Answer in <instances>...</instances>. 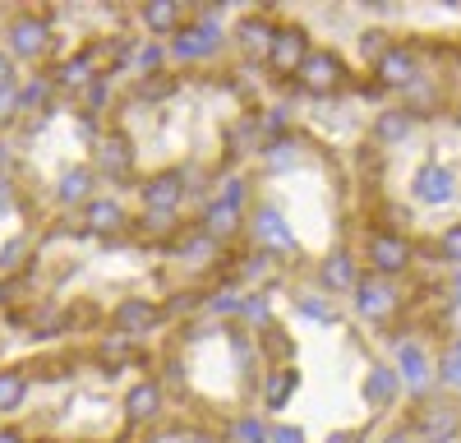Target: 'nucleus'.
I'll return each mask as SVG.
<instances>
[{"label":"nucleus","instance_id":"aec40b11","mask_svg":"<svg viewBox=\"0 0 461 443\" xmlns=\"http://www.w3.org/2000/svg\"><path fill=\"white\" fill-rule=\"evenodd\" d=\"M295 388H300L295 360H291V365H267L263 375H258V411H267V416L286 411V402L295 397Z\"/></svg>","mask_w":461,"mask_h":443},{"label":"nucleus","instance_id":"393cba45","mask_svg":"<svg viewBox=\"0 0 461 443\" xmlns=\"http://www.w3.org/2000/svg\"><path fill=\"white\" fill-rule=\"evenodd\" d=\"M167 69H176L167 42L139 37V42H134V56H130V74H134V79H152V74H167Z\"/></svg>","mask_w":461,"mask_h":443},{"label":"nucleus","instance_id":"4be33fe9","mask_svg":"<svg viewBox=\"0 0 461 443\" xmlns=\"http://www.w3.org/2000/svg\"><path fill=\"white\" fill-rule=\"evenodd\" d=\"M415 130V116L406 106H383L378 116L369 121V143L378 148V153H388V148H402Z\"/></svg>","mask_w":461,"mask_h":443},{"label":"nucleus","instance_id":"2eb2a0df","mask_svg":"<svg viewBox=\"0 0 461 443\" xmlns=\"http://www.w3.org/2000/svg\"><path fill=\"white\" fill-rule=\"evenodd\" d=\"M369 79H374L383 93H406V88H415L420 79H425V69H420V56H415V47H406V42H393L388 51H383V56L369 65Z\"/></svg>","mask_w":461,"mask_h":443},{"label":"nucleus","instance_id":"f257e3e1","mask_svg":"<svg viewBox=\"0 0 461 443\" xmlns=\"http://www.w3.org/2000/svg\"><path fill=\"white\" fill-rule=\"evenodd\" d=\"M230 47V32L221 28V14L217 10H189V19L167 37V51H171V65L180 69H199V65H217Z\"/></svg>","mask_w":461,"mask_h":443},{"label":"nucleus","instance_id":"f8f14e48","mask_svg":"<svg viewBox=\"0 0 461 443\" xmlns=\"http://www.w3.org/2000/svg\"><path fill=\"white\" fill-rule=\"evenodd\" d=\"M360 277H365V264H360V254H356L351 245L328 249L319 264H314V286L328 295V301H337V295H351Z\"/></svg>","mask_w":461,"mask_h":443},{"label":"nucleus","instance_id":"a211bd4d","mask_svg":"<svg viewBox=\"0 0 461 443\" xmlns=\"http://www.w3.org/2000/svg\"><path fill=\"white\" fill-rule=\"evenodd\" d=\"M273 32H277V14L273 10H249V14H240V23L230 28V42H236V51H240V60H258L263 65V56H267V47H273Z\"/></svg>","mask_w":461,"mask_h":443},{"label":"nucleus","instance_id":"e433bc0d","mask_svg":"<svg viewBox=\"0 0 461 443\" xmlns=\"http://www.w3.org/2000/svg\"><path fill=\"white\" fill-rule=\"evenodd\" d=\"M0 443H32L23 429H14V425H0Z\"/></svg>","mask_w":461,"mask_h":443},{"label":"nucleus","instance_id":"f704fd0d","mask_svg":"<svg viewBox=\"0 0 461 443\" xmlns=\"http://www.w3.org/2000/svg\"><path fill=\"white\" fill-rule=\"evenodd\" d=\"M328 443H365V429H337L328 434Z\"/></svg>","mask_w":461,"mask_h":443},{"label":"nucleus","instance_id":"cd10ccee","mask_svg":"<svg viewBox=\"0 0 461 443\" xmlns=\"http://www.w3.org/2000/svg\"><path fill=\"white\" fill-rule=\"evenodd\" d=\"M221 443H267V420L258 411H240L221 425Z\"/></svg>","mask_w":461,"mask_h":443},{"label":"nucleus","instance_id":"0eeeda50","mask_svg":"<svg viewBox=\"0 0 461 443\" xmlns=\"http://www.w3.org/2000/svg\"><path fill=\"white\" fill-rule=\"evenodd\" d=\"M346 301H351L356 319H365L369 328H393V319L406 310V295L397 291V282H383V277H374V273H365Z\"/></svg>","mask_w":461,"mask_h":443},{"label":"nucleus","instance_id":"ddd939ff","mask_svg":"<svg viewBox=\"0 0 461 443\" xmlns=\"http://www.w3.org/2000/svg\"><path fill=\"white\" fill-rule=\"evenodd\" d=\"M130 222H134V212L125 208V199L121 194H106V190H97V199H88L84 208H79V227H84V236H102V240H125L130 236Z\"/></svg>","mask_w":461,"mask_h":443},{"label":"nucleus","instance_id":"4c0bfd02","mask_svg":"<svg viewBox=\"0 0 461 443\" xmlns=\"http://www.w3.org/2000/svg\"><path fill=\"white\" fill-rule=\"evenodd\" d=\"M452 305H461V268H456V277H452Z\"/></svg>","mask_w":461,"mask_h":443},{"label":"nucleus","instance_id":"2f4dec72","mask_svg":"<svg viewBox=\"0 0 461 443\" xmlns=\"http://www.w3.org/2000/svg\"><path fill=\"white\" fill-rule=\"evenodd\" d=\"M388 47H393V32H383V28H365V32H360V56H365L369 65L388 51Z\"/></svg>","mask_w":461,"mask_h":443},{"label":"nucleus","instance_id":"58836bf2","mask_svg":"<svg viewBox=\"0 0 461 443\" xmlns=\"http://www.w3.org/2000/svg\"><path fill=\"white\" fill-rule=\"evenodd\" d=\"M452 116H456V125H461V102H456V111H452Z\"/></svg>","mask_w":461,"mask_h":443},{"label":"nucleus","instance_id":"b1692460","mask_svg":"<svg viewBox=\"0 0 461 443\" xmlns=\"http://www.w3.org/2000/svg\"><path fill=\"white\" fill-rule=\"evenodd\" d=\"M365 402H369V411H393V406L402 402V379H397L393 365H369V375H365Z\"/></svg>","mask_w":461,"mask_h":443},{"label":"nucleus","instance_id":"f03ea898","mask_svg":"<svg viewBox=\"0 0 461 443\" xmlns=\"http://www.w3.org/2000/svg\"><path fill=\"white\" fill-rule=\"evenodd\" d=\"M360 74L346 65V56L337 47H319L300 60V69L291 74V84H282V93L295 102V97H337V93H351V84Z\"/></svg>","mask_w":461,"mask_h":443},{"label":"nucleus","instance_id":"dca6fc26","mask_svg":"<svg viewBox=\"0 0 461 443\" xmlns=\"http://www.w3.org/2000/svg\"><path fill=\"white\" fill-rule=\"evenodd\" d=\"M397 379H402V393H411L415 402L429 397V384H434V356L420 338H397Z\"/></svg>","mask_w":461,"mask_h":443},{"label":"nucleus","instance_id":"9d476101","mask_svg":"<svg viewBox=\"0 0 461 443\" xmlns=\"http://www.w3.org/2000/svg\"><path fill=\"white\" fill-rule=\"evenodd\" d=\"M47 74H51V84H56V93H60L65 102H79V97L102 79V65H97L93 47L84 42V47H74V51L56 56V60L47 65Z\"/></svg>","mask_w":461,"mask_h":443},{"label":"nucleus","instance_id":"c9c22d12","mask_svg":"<svg viewBox=\"0 0 461 443\" xmlns=\"http://www.w3.org/2000/svg\"><path fill=\"white\" fill-rule=\"evenodd\" d=\"M378 443H415V438H411V429H406V425H393V429L383 434Z\"/></svg>","mask_w":461,"mask_h":443},{"label":"nucleus","instance_id":"7ed1b4c3","mask_svg":"<svg viewBox=\"0 0 461 443\" xmlns=\"http://www.w3.org/2000/svg\"><path fill=\"white\" fill-rule=\"evenodd\" d=\"M0 47H5V56L14 65H47V56L60 47L56 42V28H51V14H37V10H19L5 19V28H0Z\"/></svg>","mask_w":461,"mask_h":443},{"label":"nucleus","instance_id":"6e6552de","mask_svg":"<svg viewBox=\"0 0 461 443\" xmlns=\"http://www.w3.org/2000/svg\"><path fill=\"white\" fill-rule=\"evenodd\" d=\"M415 443H456L461 438V406L452 397H425L415 411L402 420Z\"/></svg>","mask_w":461,"mask_h":443},{"label":"nucleus","instance_id":"a878e982","mask_svg":"<svg viewBox=\"0 0 461 443\" xmlns=\"http://www.w3.org/2000/svg\"><path fill=\"white\" fill-rule=\"evenodd\" d=\"M32 397V379H28V369H0V416H14L23 411Z\"/></svg>","mask_w":461,"mask_h":443},{"label":"nucleus","instance_id":"473e14b6","mask_svg":"<svg viewBox=\"0 0 461 443\" xmlns=\"http://www.w3.org/2000/svg\"><path fill=\"white\" fill-rule=\"evenodd\" d=\"M267 443H304L300 425H267Z\"/></svg>","mask_w":461,"mask_h":443},{"label":"nucleus","instance_id":"39448f33","mask_svg":"<svg viewBox=\"0 0 461 443\" xmlns=\"http://www.w3.org/2000/svg\"><path fill=\"white\" fill-rule=\"evenodd\" d=\"M360 264H365V273H374L383 282H397L415 268V240L402 227H374L360 245Z\"/></svg>","mask_w":461,"mask_h":443},{"label":"nucleus","instance_id":"9b49d317","mask_svg":"<svg viewBox=\"0 0 461 443\" xmlns=\"http://www.w3.org/2000/svg\"><path fill=\"white\" fill-rule=\"evenodd\" d=\"M167 402H171V393L162 388V379H158V375H139V379L130 384V393L121 397L125 429H152V425H162Z\"/></svg>","mask_w":461,"mask_h":443},{"label":"nucleus","instance_id":"6ab92c4d","mask_svg":"<svg viewBox=\"0 0 461 443\" xmlns=\"http://www.w3.org/2000/svg\"><path fill=\"white\" fill-rule=\"evenodd\" d=\"M411 199L425 203V208L452 203L456 199V171L443 167V162H425V167L415 171V180H411Z\"/></svg>","mask_w":461,"mask_h":443},{"label":"nucleus","instance_id":"5701e85b","mask_svg":"<svg viewBox=\"0 0 461 443\" xmlns=\"http://www.w3.org/2000/svg\"><path fill=\"white\" fill-rule=\"evenodd\" d=\"M97 176H93V167L88 162H79V167H69L65 176H60V185H56V208L60 212H79L88 199H97Z\"/></svg>","mask_w":461,"mask_h":443},{"label":"nucleus","instance_id":"bb28decb","mask_svg":"<svg viewBox=\"0 0 461 443\" xmlns=\"http://www.w3.org/2000/svg\"><path fill=\"white\" fill-rule=\"evenodd\" d=\"M291 305H295V314H300V319H310V323H323V328H332V323L341 319L337 301H328L323 291H295V295H291Z\"/></svg>","mask_w":461,"mask_h":443},{"label":"nucleus","instance_id":"412c9836","mask_svg":"<svg viewBox=\"0 0 461 443\" xmlns=\"http://www.w3.org/2000/svg\"><path fill=\"white\" fill-rule=\"evenodd\" d=\"M185 19H189V10L176 5V0H148V5L134 10V23L143 28L139 37H152V42H167V37H171Z\"/></svg>","mask_w":461,"mask_h":443},{"label":"nucleus","instance_id":"1a4fd4ad","mask_svg":"<svg viewBox=\"0 0 461 443\" xmlns=\"http://www.w3.org/2000/svg\"><path fill=\"white\" fill-rule=\"evenodd\" d=\"M314 51V42H310V28L304 23H277V32H273V47H267V56H263V74L273 84H291V74L300 69V60Z\"/></svg>","mask_w":461,"mask_h":443},{"label":"nucleus","instance_id":"20e7f679","mask_svg":"<svg viewBox=\"0 0 461 443\" xmlns=\"http://www.w3.org/2000/svg\"><path fill=\"white\" fill-rule=\"evenodd\" d=\"M88 167H93V176L102 185H111V190H130V185L139 180V148H134V139L125 134L121 121H115V125L106 121V130L93 139Z\"/></svg>","mask_w":461,"mask_h":443},{"label":"nucleus","instance_id":"c756f323","mask_svg":"<svg viewBox=\"0 0 461 443\" xmlns=\"http://www.w3.org/2000/svg\"><path fill=\"white\" fill-rule=\"evenodd\" d=\"M14 125H23V111H19V84L0 88V134H10Z\"/></svg>","mask_w":461,"mask_h":443},{"label":"nucleus","instance_id":"7c9ffc66","mask_svg":"<svg viewBox=\"0 0 461 443\" xmlns=\"http://www.w3.org/2000/svg\"><path fill=\"white\" fill-rule=\"evenodd\" d=\"M434 384H443V388H452V393H461V356H452V351H443V356L434 360Z\"/></svg>","mask_w":461,"mask_h":443},{"label":"nucleus","instance_id":"423d86ee","mask_svg":"<svg viewBox=\"0 0 461 443\" xmlns=\"http://www.w3.org/2000/svg\"><path fill=\"white\" fill-rule=\"evenodd\" d=\"M134 190H139V212H143V217L176 222V217H185V199H189V171H185V167L158 171V176L139 180Z\"/></svg>","mask_w":461,"mask_h":443},{"label":"nucleus","instance_id":"4468645a","mask_svg":"<svg viewBox=\"0 0 461 443\" xmlns=\"http://www.w3.org/2000/svg\"><path fill=\"white\" fill-rule=\"evenodd\" d=\"M106 323H111V332H121V338L143 342L152 328L167 323V305L152 301V295H125L121 305H111V319Z\"/></svg>","mask_w":461,"mask_h":443},{"label":"nucleus","instance_id":"c85d7f7f","mask_svg":"<svg viewBox=\"0 0 461 443\" xmlns=\"http://www.w3.org/2000/svg\"><path fill=\"white\" fill-rule=\"evenodd\" d=\"M434 254H438V264H447L452 273L461 268V222H447V227L438 231V240H434Z\"/></svg>","mask_w":461,"mask_h":443},{"label":"nucleus","instance_id":"f3484780","mask_svg":"<svg viewBox=\"0 0 461 443\" xmlns=\"http://www.w3.org/2000/svg\"><path fill=\"white\" fill-rule=\"evenodd\" d=\"M189 222H194L208 240H217L221 249H230V245L245 236V208H230V203H221V199H203Z\"/></svg>","mask_w":461,"mask_h":443},{"label":"nucleus","instance_id":"72a5a7b5","mask_svg":"<svg viewBox=\"0 0 461 443\" xmlns=\"http://www.w3.org/2000/svg\"><path fill=\"white\" fill-rule=\"evenodd\" d=\"M5 84H19V65L5 56V47H0V88H5Z\"/></svg>","mask_w":461,"mask_h":443}]
</instances>
